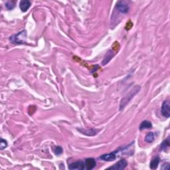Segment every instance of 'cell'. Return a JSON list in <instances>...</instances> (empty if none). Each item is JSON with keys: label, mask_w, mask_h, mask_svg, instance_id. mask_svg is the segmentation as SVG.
<instances>
[{"label": "cell", "mask_w": 170, "mask_h": 170, "mask_svg": "<svg viewBox=\"0 0 170 170\" xmlns=\"http://www.w3.org/2000/svg\"><path fill=\"white\" fill-rule=\"evenodd\" d=\"M140 90V87L138 85L135 86L134 89H132L130 91V92L127 94L126 96H124V97L122 99L121 101H120V110H123L124 108L126 106V105L130 102V101L132 100V98H134V96L137 94V92H139Z\"/></svg>", "instance_id": "6da1fadb"}, {"label": "cell", "mask_w": 170, "mask_h": 170, "mask_svg": "<svg viewBox=\"0 0 170 170\" xmlns=\"http://www.w3.org/2000/svg\"><path fill=\"white\" fill-rule=\"evenodd\" d=\"M118 45H119L118 43L115 42V43L113 45L112 49H110V50L108 51V52L106 53V55H105V57H104V59H103V61L102 62V65H106V64L108 63L109 62L111 61V59L114 57L116 54V52L120 48V47H117V46H118Z\"/></svg>", "instance_id": "7a4b0ae2"}, {"label": "cell", "mask_w": 170, "mask_h": 170, "mask_svg": "<svg viewBox=\"0 0 170 170\" xmlns=\"http://www.w3.org/2000/svg\"><path fill=\"white\" fill-rule=\"evenodd\" d=\"M27 37V31L23 30L18 34L10 37L9 40L14 44H24L25 43L24 39Z\"/></svg>", "instance_id": "3957f363"}, {"label": "cell", "mask_w": 170, "mask_h": 170, "mask_svg": "<svg viewBox=\"0 0 170 170\" xmlns=\"http://www.w3.org/2000/svg\"><path fill=\"white\" fill-rule=\"evenodd\" d=\"M116 7L117 9L119 11L120 13L122 14H127L129 12V9H130V7H129V5L128 3L125 1H119L116 3Z\"/></svg>", "instance_id": "277c9868"}, {"label": "cell", "mask_w": 170, "mask_h": 170, "mask_svg": "<svg viewBox=\"0 0 170 170\" xmlns=\"http://www.w3.org/2000/svg\"><path fill=\"white\" fill-rule=\"evenodd\" d=\"M161 113L163 116L165 118H169L170 116V104L168 100H165L163 102L161 106Z\"/></svg>", "instance_id": "5b68a950"}, {"label": "cell", "mask_w": 170, "mask_h": 170, "mask_svg": "<svg viewBox=\"0 0 170 170\" xmlns=\"http://www.w3.org/2000/svg\"><path fill=\"white\" fill-rule=\"evenodd\" d=\"M127 165H128V163H127V161L126 160H124V159H122V160H120V161H118V162L114 164L112 166L108 167V169H119V170H122V169H125Z\"/></svg>", "instance_id": "8992f818"}, {"label": "cell", "mask_w": 170, "mask_h": 170, "mask_svg": "<svg viewBox=\"0 0 170 170\" xmlns=\"http://www.w3.org/2000/svg\"><path fill=\"white\" fill-rule=\"evenodd\" d=\"M68 169L72 170H83L85 169V163L83 161H77L74 163H70L68 165Z\"/></svg>", "instance_id": "52a82bcc"}, {"label": "cell", "mask_w": 170, "mask_h": 170, "mask_svg": "<svg viewBox=\"0 0 170 170\" xmlns=\"http://www.w3.org/2000/svg\"><path fill=\"white\" fill-rule=\"evenodd\" d=\"M116 152L109 153V154H105L99 157V159L105 161H112L116 160Z\"/></svg>", "instance_id": "ba28073f"}, {"label": "cell", "mask_w": 170, "mask_h": 170, "mask_svg": "<svg viewBox=\"0 0 170 170\" xmlns=\"http://www.w3.org/2000/svg\"><path fill=\"white\" fill-rule=\"evenodd\" d=\"M85 169L87 170H91L94 169L96 165V160L94 158H87L85 160Z\"/></svg>", "instance_id": "9c48e42d"}, {"label": "cell", "mask_w": 170, "mask_h": 170, "mask_svg": "<svg viewBox=\"0 0 170 170\" xmlns=\"http://www.w3.org/2000/svg\"><path fill=\"white\" fill-rule=\"evenodd\" d=\"M31 2L29 0H23V1H20L19 7H20V9L23 12H25L29 9V7H31Z\"/></svg>", "instance_id": "30bf717a"}, {"label": "cell", "mask_w": 170, "mask_h": 170, "mask_svg": "<svg viewBox=\"0 0 170 170\" xmlns=\"http://www.w3.org/2000/svg\"><path fill=\"white\" fill-rule=\"evenodd\" d=\"M79 132L83 133V134L89 135V136H92V135H95L97 134V133L99 132V130H95V129H91V130H84V129H81V130H78Z\"/></svg>", "instance_id": "8fae6325"}, {"label": "cell", "mask_w": 170, "mask_h": 170, "mask_svg": "<svg viewBox=\"0 0 170 170\" xmlns=\"http://www.w3.org/2000/svg\"><path fill=\"white\" fill-rule=\"evenodd\" d=\"M160 162V157L156 156L154 158L152 159L151 162H150V168L152 169H156L157 167H158Z\"/></svg>", "instance_id": "7c38bea8"}, {"label": "cell", "mask_w": 170, "mask_h": 170, "mask_svg": "<svg viewBox=\"0 0 170 170\" xmlns=\"http://www.w3.org/2000/svg\"><path fill=\"white\" fill-rule=\"evenodd\" d=\"M152 128V124L150 121H148V120H144L140 125L139 129L140 130H145V129H150Z\"/></svg>", "instance_id": "4fadbf2b"}, {"label": "cell", "mask_w": 170, "mask_h": 170, "mask_svg": "<svg viewBox=\"0 0 170 170\" xmlns=\"http://www.w3.org/2000/svg\"><path fill=\"white\" fill-rule=\"evenodd\" d=\"M145 142L148 143H152L155 140V134L153 132H150L146 135Z\"/></svg>", "instance_id": "5bb4252c"}, {"label": "cell", "mask_w": 170, "mask_h": 170, "mask_svg": "<svg viewBox=\"0 0 170 170\" xmlns=\"http://www.w3.org/2000/svg\"><path fill=\"white\" fill-rule=\"evenodd\" d=\"M16 6V2L14 1H7L5 3V7L8 10H12Z\"/></svg>", "instance_id": "9a60e30c"}, {"label": "cell", "mask_w": 170, "mask_h": 170, "mask_svg": "<svg viewBox=\"0 0 170 170\" xmlns=\"http://www.w3.org/2000/svg\"><path fill=\"white\" fill-rule=\"evenodd\" d=\"M169 137H167V138L165 140V141H163L162 143L161 144V146H160V148H161V150H166L167 148L169 146Z\"/></svg>", "instance_id": "2e32d148"}, {"label": "cell", "mask_w": 170, "mask_h": 170, "mask_svg": "<svg viewBox=\"0 0 170 170\" xmlns=\"http://www.w3.org/2000/svg\"><path fill=\"white\" fill-rule=\"evenodd\" d=\"M53 151H54V153H55L57 156H59V155L62 154L63 150V148H62L61 146H56V147L54 148Z\"/></svg>", "instance_id": "e0dca14e"}, {"label": "cell", "mask_w": 170, "mask_h": 170, "mask_svg": "<svg viewBox=\"0 0 170 170\" xmlns=\"http://www.w3.org/2000/svg\"><path fill=\"white\" fill-rule=\"evenodd\" d=\"M7 142L3 138L1 139V142H0V149L4 150L7 147Z\"/></svg>", "instance_id": "ac0fdd59"}, {"label": "cell", "mask_w": 170, "mask_h": 170, "mask_svg": "<svg viewBox=\"0 0 170 170\" xmlns=\"http://www.w3.org/2000/svg\"><path fill=\"white\" fill-rule=\"evenodd\" d=\"M133 26V23H132V21H128V23H126V30H130L132 27Z\"/></svg>", "instance_id": "d6986e66"}, {"label": "cell", "mask_w": 170, "mask_h": 170, "mask_svg": "<svg viewBox=\"0 0 170 170\" xmlns=\"http://www.w3.org/2000/svg\"><path fill=\"white\" fill-rule=\"evenodd\" d=\"M169 163H165V164H163L161 167V169H169Z\"/></svg>", "instance_id": "ffe728a7"}]
</instances>
